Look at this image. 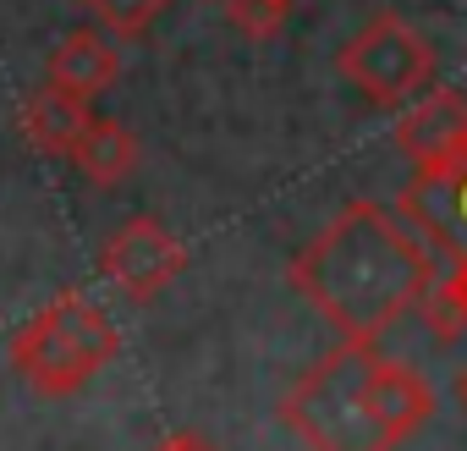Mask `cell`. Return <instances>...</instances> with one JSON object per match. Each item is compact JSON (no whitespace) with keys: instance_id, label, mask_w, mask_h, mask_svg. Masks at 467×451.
Instances as JSON below:
<instances>
[{"instance_id":"cell-6","label":"cell","mask_w":467,"mask_h":451,"mask_svg":"<svg viewBox=\"0 0 467 451\" xmlns=\"http://www.w3.org/2000/svg\"><path fill=\"white\" fill-rule=\"evenodd\" d=\"M401 209L451 259H467V138L445 160H429V165L412 171V182L401 193Z\"/></svg>"},{"instance_id":"cell-13","label":"cell","mask_w":467,"mask_h":451,"mask_svg":"<svg viewBox=\"0 0 467 451\" xmlns=\"http://www.w3.org/2000/svg\"><path fill=\"white\" fill-rule=\"evenodd\" d=\"M292 12V0H225V17L237 23L248 39H275Z\"/></svg>"},{"instance_id":"cell-3","label":"cell","mask_w":467,"mask_h":451,"mask_svg":"<svg viewBox=\"0 0 467 451\" xmlns=\"http://www.w3.org/2000/svg\"><path fill=\"white\" fill-rule=\"evenodd\" d=\"M121 352L116 325L78 292H61L45 303L17 336H12V369L39 396H72L83 391L110 358Z\"/></svg>"},{"instance_id":"cell-9","label":"cell","mask_w":467,"mask_h":451,"mask_svg":"<svg viewBox=\"0 0 467 451\" xmlns=\"http://www.w3.org/2000/svg\"><path fill=\"white\" fill-rule=\"evenodd\" d=\"M116 78H121V56H116V45H110L105 34H94V28H72V34L50 50V61H45V83L67 89V94H78V100L105 94Z\"/></svg>"},{"instance_id":"cell-17","label":"cell","mask_w":467,"mask_h":451,"mask_svg":"<svg viewBox=\"0 0 467 451\" xmlns=\"http://www.w3.org/2000/svg\"><path fill=\"white\" fill-rule=\"evenodd\" d=\"M220 6H225V0H220Z\"/></svg>"},{"instance_id":"cell-15","label":"cell","mask_w":467,"mask_h":451,"mask_svg":"<svg viewBox=\"0 0 467 451\" xmlns=\"http://www.w3.org/2000/svg\"><path fill=\"white\" fill-rule=\"evenodd\" d=\"M154 451H220L214 440H203V435H192V429H176V435H165Z\"/></svg>"},{"instance_id":"cell-14","label":"cell","mask_w":467,"mask_h":451,"mask_svg":"<svg viewBox=\"0 0 467 451\" xmlns=\"http://www.w3.org/2000/svg\"><path fill=\"white\" fill-rule=\"evenodd\" d=\"M434 298H440V303H445V309H451V314H456L462 325H467V259H456L451 281H445V287H440Z\"/></svg>"},{"instance_id":"cell-10","label":"cell","mask_w":467,"mask_h":451,"mask_svg":"<svg viewBox=\"0 0 467 451\" xmlns=\"http://www.w3.org/2000/svg\"><path fill=\"white\" fill-rule=\"evenodd\" d=\"M17 121H23V138H28L34 149H45V154H67V160H72V149L83 143L94 110H88V100H78V94L45 83L39 94L23 100V116H17Z\"/></svg>"},{"instance_id":"cell-5","label":"cell","mask_w":467,"mask_h":451,"mask_svg":"<svg viewBox=\"0 0 467 451\" xmlns=\"http://www.w3.org/2000/svg\"><path fill=\"white\" fill-rule=\"evenodd\" d=\"M99 270H105V281H116L132 303H149V298H160V292L187 270V248H182V237L171 232V226H160L154 215H138V220H127L121 232L105 243Z\"/></svg>"},{"instance_id":"cell-2","label":"cell","mask_w":467,"mask_h":451,"mask_svg":"<svg viewBox=\"0 0 467 451\" xmlns=\"http://www.w3.org/2000/svg\"><path fill=\"white\" fill-rule=\"evenodd\" d=\"M368 369H374V341L330 347L281 396V424L308 451H396V440L385 435V424L374 413Z\"/></svg>"},{"instance_id":"cell-7","label":"cell","mask_w":467,"mask_h":451,"mask_svg":"<svg viewBox=\"0 0 467 451\" xmlns=\"http://www.w3.org/2000/svg\"><path fill=\"white\" fill-rule=\"evenodd\" d=\"M462 138H467V94L462 89H423L412 105H401L396 149L412 165L445 160L451 149H462Z\"/></svg>"},{"instance_id":"cell-12","label":"cell","mask_w":467,"mask_h":451,"mask_svg":"<svg viewBox=\"0 0 467 451\" xmlns=\"http://www.w3.org/2000/svg\"><path fill=\"white\" fill-rule=\"evenodd\" d=\"M83 12H94L105 28H116V34L138 39V34L165 12V0H83Z\"/></svg>"},{"instance_id":"cell-11","label":"cell","mask_w":467,"mask_h":451,"mask_svg":"<svg viewBox=\"0 0 467 451\" xmlns=\"http://www.w3.org/2000/svg\"><path fill=\"white\" fill-rule=\"evenodd\" d=\"M138 138L121 127V121H110V116H94L88 121V132H83V143L72 149V165L88 176V182H99V187H116V182H127L132 171H138Z\"/></svg>"},{"instance_id":"cell-1","label":"cell","mask_w":467,"mask_h":451,"mask_svg":"<svg viewBox=\"0 0 467 451\" xmlns=\"http://www.w3.org/2000/svg\"><path fill=\"white\" fill-rule=\"evenodd\" d=\"M286 276L341 341H379L429 298V248L385 204L352 198Z\"/></svg>"},{"instance_id":"cell-8","label":"cell","mask_w":467,"mask_h":451,"mask_svg":"<svg viewBox=\"0 0 467 451\" xmlns=\"http://www.w3.org/2000/svg\"><path fill=\"white\" fill-rule=\"evenodd\" d=\"M368 396H374V413H379V424H385V435H390L396 446L412 440V435L434 418V391H429V380H423L412 363H401V358H379V352H374Z\"/></svg>"},{"instance_id":"cell-4","label":"cell","mask_w":467,"mask_h":451,"mask_svg":"<svg viewBox=\"0 0 467 451\" xmlns=\"http://www.w3.org/2000/svg\"><path fill=\"white\" fill-rule=\"evenodd\" d=\"M341 78L379 110H401L412 105L423 89H434V45L401 23L396 12L368 17L347 45H341Z\"/></svg>"},{"instance_id":"cell-16","label":"cell","mask_w":467,"mask_h":451,"mask_svg":"<svg viewBox=\"0 0 467 451\" xmlns=\"http://www.w3.org/2000/svg\"><path fill=\"white\" fill-rule=\"evenodd\" d=\"M456 402H462V407H467V369H462V374H456Z\"/></svg>"}]
</instances>
